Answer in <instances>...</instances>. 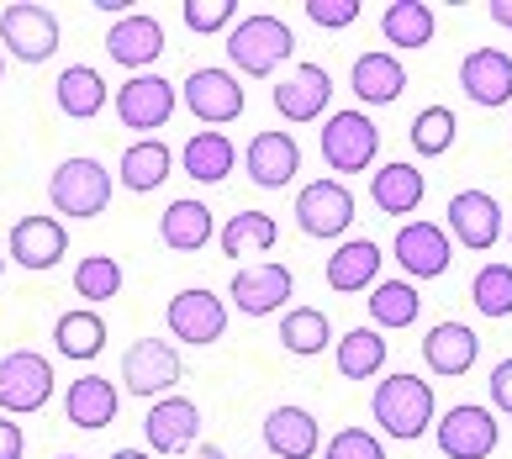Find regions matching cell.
<instances>
[{
  "instance_id": "8",
  "label": "cell",
  "mask_w": 512,
  "mask_h": 459,
  "mask_svg": "<svg viewBox=\"0 0 512 459\" xmlns=\"http://www.w3.org/2000/svg\"><path fill=\"white\" fill-rule=\"evenodd\" d=\"M354 212L359 206H354L344 180H312V185H301V196H296V222L307 238H344L354 227Z\"/></svg>"
},
{
  "instance_id": "30",
  "label": "cell",
  "mask_w": 512,
  "mask_h": 459,
  "mask_svg": "<svg viewBox=\"0 0 512 459\" xmlns=\"http://www.w3.org/2000/svg\"><path fill=\"white\" fill-rule=\"evenodd\" d=\"M53 95H59V106H64V117L74 122H90V117H101L106 111V80H101V69H90V64H74L59 74V85H53Z\"/></svg>"
},
{
  "instance_id": "25",
  "label": "cell",
  "mask_w": 512,
  "mask_h": 459,
  "mask_svg": "<svg viewBox=\"0 0 512 459\" xmlns=\"http://www.w3.org/2000/svg\"><path fill=\"white\" fill-rule=\"evenodd\" d=\"M423 196H428V180H423V169L417 164H381L370 175V201L381 206L386 217H412L417 206H423Z\"/></svg>"
},
{
  "instance_id": "2",
  "label": "cell",
  "mask_w": 512,
  "mask_h": 459,
  "mask_svg": "<svg viewBox=\"0 0 512 459\" xmlns=\"http://www.w3.org/2000/svg\"><path fill=\"white\" fill-rule=\"evenodd\" d=\"M370 412L391 438H423L433 428V386L423 375H386L370 396Z\"/></svg>"
},
{
  "instance_id": "17",
  "label": "cell",
  "mask_w": 512,
  "mask_h": 459,
  "mask_svg": "<svg viewBox=\"0 0 512 459\" xmlns=\"http://www.w3.org/2000/svg\"><path fill=\"white\" fill-rule=\"evenodd\" d=\"M11 264H22V270H53L64 254H69V227L59 217H22L11 227V243H6Z\"/></svg>"
},
{
  "instance_id": "19",
  "label": "cell",
  "mask_w": 512,
  "mask_h": 459,
  "mask_svg": "<svg viewBox=\"0 0 512 459\" xmlns=\"http://www.w3.org/2000/svg\"><path fill=\"white\" fill-rule=\"evenodd\" d=\"M328 95H333V74L322 64H296L286 80L275 85V111L286 122H317L328 111Z\"/></svg>"
},
{
  "instance_id": "38",
  "label": "cell",
  "mask_w": 512,
  "mask_h": 459,
  "mask_svg": "<svg viewBox=\"0 0 512 459\" xmlns=\"http://www.w3.org/2000/svg\"><path fill=\"white\" fill-rule=\"evenodd\" d=\"M74 291L80 301H117L122 296V264L111 254H90L74 264Z\"/></svg>"
},
{
  "instance_id": "37",
  "label": "cell",
  "mask_w": 512,
  "mask_h": 459,
  "mask_svg": "<svg viewBox=\"0 0 512 459\" xmlns=\"http://www.w3.org/2000/svg\"><path fill=\"white\" fill-rule=\"evenodd\" d=\"M328 338H333V328H328V317H322L317 306H291V312L280 317V343H286L291 354H301V359L322 354Z\"/></svg>"
},
{
  "instance_id": "20",
  "label": "cell",
  "mask_w": 512,
  "mask_h": 459,
  "mask_svg": "<svg viewBox=\"0 0 512 459\" xmlns=\"http://www.w3.org/2000/svg\"><path fill=\"white\" fill-rule=\"evenodd\" d=\"M460 90H465V101H476V106H507V95H512V53H502V48L465 53Z\"/></svg>"
},
{
  "instance_id": "9",
  "label": "cell",
  "mask_w": 512,
  "mask_h": 459,
  "mask_svg": "<svg viewBox=\"0 0 512 459\" xmlns=\"http://www.w3.org/2000/svg\"><path fill=\"white\" fill-rule=\"evenodd\" d=\"M164 322H169V338L191 343V349H206V343H217V338L227 333V306H222L217 291H201V285H191V291L169 296Z\"/></svg>"
},
{
  "instance_id": "42",
  "label": "cell",
  "mask_w": 512,
  "mask_h": 459,
  "mask_svg": "<svg viewBox=\"0 0 512 459\" xmlns=\"http://www.w3.org/2000/svg\"><path fill=\"white\" fill-rule=\"evenodd\" d=\"M322 459H386L381 438L365 433V428H344L328 438V449H322Z\"/></svg>"
},
{
  "instance_id": "11",
  "label": "cell",
  "mask_w": 512,
  "mask_h": 459,
  "mask_svg": "<svg viewBox=\"0 0 512 459\" xmlns=\"http://www.w3.org/2000/svg\"><path fill=\"white\" fill-rule=\"evenodd\" d=\"M391 259L407 270V280H439L454 259V243L439 222H402L391 238Z\"/></svg>"
},
{
  "instance_id": "34",
  "label": "cell",
  "mask_w": 512,
  "mask_h": 459,
  "mask_svg": "<svg viewBox=\"0 0 512 459\" xmlns=\"http://www.w3.org/2000/svg\"><path fill=\"white\" fill-rule=\"evenodd\" d=\"M386 333L375 328H349L344 338H338V375L344 380H375L386 365Z\"/></svg>"
},
{
  "instance_id": "23",
  "label": "cell",
  "mask_w": 512,
  "mask_h": 459,
  "mask_svg": "<svg viewBox=\"0 0 512 459\" xmlns=\"http://www.w3.org/2000/svg\"><path fill=\"white\" fill-rule=\"evenodd\" d=\"M328 285L338 296H354V291H375L381 285V243H370V238H349V243H338L333 248V259H328Z\"/></svg>"
},
{
  "instance_id": "47",
  "label": "cell",
  "mask_w": 512,
  "mask_h": 459,
  "mask_svg": "<svg viewBox=\"0 0 512 459\" xmlns=\"http://www.w3.org/2000/svg\"><path fill=\"white\" fill-rule=\"evenodd\" d=\"M180 459H227V454H222L217 444H191V449H185Z\"/></svg>"
},
{
  "instance_id": "7",
  "label": "cell",
  "mask_w": 512,
  "mask_h": 459,
  "mask_svg": "<svg viewBox=\"0 0 512 459\" xmlns=\"http://www.w3.org/2000/svg\"><path fill=\"white\" fill-rule=\"evenodd\" d=\"M180 101L212 132H222L227 122L243 117V85H238V74H227V69H191L180 85Z\"/></svg>"
},
{
  "instance_id": "10",
  "label": "cell",
  "mask_w": 512,
  "mask_h": 459,
  "mask_svg": "<svg viewBox=\"0 0 512 459\" xmlns=\"http://www.w3.org/2000/svg\"><path fill=\"white\" fill-rule=\"evenodd\" d=\"M111 101H117L122 127H132V132H159V127H169V117H175L180 90L169 85L164 74H132V80L111 95Z\"/></svg>"
},
{
  "instance_id": "18",
  "label": "cell",
  "mask_w": 512,
  "mask_h": 459,
  "mask_svg": "<svg viewBox=\"0 0 512 459\" xmlns=\"http://www.w3.org/2000/svg\"><path fill=\"white\" fill-rule=\"evenodd\" d=\"M291 291H296V280H291L286 264H243V270L233 275V306L249 312V317L280 312V306L291 301Z\"/></svg>"
},
{
  "instance_id": "27",
  "label": "cell",
  "mask_w": 512,
  "mask_h": 459,
  "mask_svg": "<svg viewBox=\"0 0 512 459\" xmlns=\"http://www.w3.org/2000/svg\"><path fill=\"white\" fill-rule=\"evenodd\" d=\"M423 359L433 375H465L481 359V338L465 322H439V328L423 333Z\"/></svg>"
},
{
  "instance_id": "3",
  "label": "cell",
  "mask_w": 512,
  "mask_h": 459,
  "mask_svg": "<svg viewBox=\"0 0 512 459\" xmlns=\"http://www.w3.org/2000/svg\"><path fill=\"white\" fill-rule=\"evenodd\" d=\"M111 185L117 180L106 175L101 159H64L59 169H53V180H48V201H53L59 217L85 222V217H101L111 206Z\"/></svg>"
},
{
  "instance_id": "51",
  "label": "cell",
  "mask_w": 512,
  "mask_h": 459,
  "mask_svg": "<svg viewBox=\"0 0 512 459\" xmlns=\"http://www.w3.org/2000/svg\"><path fill=\"white\" fill-rule=\"evenodd\" d=\"M0 270H6V259H0Z\"/></svg>"
},
{
  "instance_id": "48",
  "label": "cell",
  "mask_w": 512,
  "mask_h": 459,
  "mask_svg": "<svg viewBox=\"0 0 512 459\" xmlns=\"http://www.w3.org/2000/svg\"><path fill=\"white\" fill-rule=\"evenodd\" d=\"M111 459H154V454H143V449H117Z\"/></svg>"
},
{
  "instance_id": "15",
  "label": "cell",
  "mask_w": 512,
  "mask_h": 459,
  "mask_svg": "<svg viewBox=\"0 0 512 459\" xmlns=\"http://www.w3.org/2000/svg\"><path fill=\"white\" fill-rule=\"evenodd\" d=\"M143 433H148V449L154 454H185L196 444V433H201V407L191 396H159L154 407H148L143 417Z\"/></svg>"
},
{
  "instance_id": "45",
  "label": "cell",
  "mask_w": 512,
  "mask_h": 459,
  "mask_svg": "<svg viewBox=\"0 0 512 459\" xmlns=\"http://www.w3.org/2000/svg\"><path fill=\"white\" fill-rule=\"evenodd\" d=\"M22 454H27V433L11 417H0V459H22Z\"/></svg>"
},
{
  "instance_id": "12",
  "label": "cell",
  "mask_w": 512,
  "mask_h": 459,
  "mask_svg": "<svg viewBox=\"0 0 512 459\" xmlns=\"http://www.w3.org/2000/svg\"><path fill=\"white\" fill-rule=\"evenodd\" d=\"M439 449H444V459H491L497 454V438H502V428H497V412H486V407H449L444 417H439Z\"/></svg>"
},
{
  "instance_id": "29",
  "label": "cell",
  "mask_w": 512,
  "mask_h": 459,
  "mask_svg": "<svg viewBox=\"0 0 512 459\" xmlns=\"http://www.w3.org/2000/svg\"><path fill=\"white\" fill-rule=\"evenodd\" d=\"M233 164H238L233 138H222V132H212V127H201L196 138L185 143V153H180V169L196 185H222L227 175H233Z\"/></svg>"
},
{
  "instance_id": "46",
  "label": "cell",
  "mask_w": 512,
  "mask_h": 459,
  "mask_svg": "<svg viewBox=\"0 0 512 459\" xmlns=\"http://www.w3.org/2000/svg\"><path fill=\"white\" fill-rule=\"evenodd\" d=\"M486 11H491V22H497V27H507V32H512V0H491Z\"/></svg>"
},
{
  "instance_id": "44",
  "label": "cell",
  "mask_w": 512,
  "mask_h": 459,
  "mask_svg": "<svg viewBox=\"0 0 512 459\" xmlns=\"http://www.w3.org/2000/svg\"><path fill=\"white\" fill-rule=\"evenodd\" d=\"M486 391H491V407H497V412H507V417H512V359H502V365L491 370V380H486Z\"/></svg>"
},
{
  "instance_id": "35",
  "label": "cell",
  "mask_w": 512,
  "mask_h": 459,
  "mask_svg": "<svg viewBox=\"0 0 512 459\" xmlns=\"http://www.w3.org/2000/svg\"><path fill=\"white\" fill-rule=\"evenodd\" d=\"M280 238V227L270 212H238L233 222H222V254L227 259H249V254H270Z\"/></svg>"
},
{
  "instance_id": "14",
  "label": "cell",
  "mask_w": 512,
  "mask_h": 459,
  "mask_svg": "<svg viewBox=\"0 0 512 459\" xmlns=\"http://www.w3.org/2000/svg\"><path fill=\"white\" fill-rule=\"evenodd\" d=\"M449 238L470 248V254H481L502 238V206L497 196H486V190H460V196H449Z\"/></svg>"
},
{
  "instance_id": "43",
  "label": "cell",
  "mask_w": 512,
  "mask_h": 459,
  "mask_svg": "<svg viewBox=\"0 0 512 459\" xmlns=\"http://www.w3.org/2000/svg\"><path fill=\"white\" fill-rule=\"evenodd\" d=\"M301 11H307L317 27H349L365 6H359V0H307Z\"/></svg>"
},
{
  "instance_id": "41",
  "label": "cell",
  "mask_w": 512,
  "mask_h": 459,
  "mask_svg": "<svg viewBox=\"0 0 512 459\" xmlns=\"http://www.w3.org/2000/svg\"><path fill=\"white\" fill-rule=\"evenodd\" d=\"M185 27H191V32H227V27H233L238 22V0H185Z\"/></svg>"
},
{
  "instance_id": "5",
  "label": "cell",
  "mask_w": 512,
  "mask_h": 459,
  "mask_svg": "<svg viewBox=\"0 0 512 459\" xmlns=\"http://www.w3.org/2000/svg\"><path fill=\"white\" fill-rule=\"evenodd\" d=\"M48 396H53V365L37 349H11L0 359V412L11 417L43 412Z\"/></svg>"
},
{
  "instance_id": "24",
  "label": "cell",
  "mask_w": 512,
  "mask_h": 459,
  "mask_svg": "<svg viewBox=\"0 0 512 459\" xmlns=\"http://www.w3.org/2000/svg\"><path fill=\"white\" fill-rule=\"evenodd\" d=\"M349 90L365 106H391V101H402V90H407V69L396 53H359L354 69H349Z\"/></svg>"
},
{
  "instance_id": "40",
  "label": "cell",
  "mask_w": 512,
  "mask_h": 459,
  "mask_svg": "<svg viewBox=\"0 0 512 459\" xmlns=\"http://www.w3.org/2000/svg\"><path fill=\"white\" fill-rule=\"evenodd\" d=\"M454 111L449 106H428V111H417L412 117V148L423 153V159H439V153L454 148Z\"/></svg>"
},
{
  "instance_id": "6",
  "label": "cell",
  "mask_w": 512,
  "mask_h": 459,
  "mask_svg": "<svg viewBox=\"0 0 512 459\" xmlns=\"http://www.w3.org/2000/svg\"><path fill=\"white\" fill-rule=\"evenodd\" d=\"M0 43H6V53H16L22 64H48L53 53H59V16L48 6H32V0L6 6L0 11Z\"/></svg>"
},
{
  "instance_id": "50",
  "label": "cell",
  "mask_w": 512,
  "mask_h": 459,
  "mask_svg": "<svg viewBox=\"0 0 512 459\" xmlns=\"http://www.w3.org/2000/svg\"><path fill=\"white\" fill-rule=\"evenodd\" d=\"M59 459H80V454H59Z\"/></svg>"
},
{
  "instance_id": "33",
  "label": "cell",
  "mask_w": 512,
  "mask_h": 459,
  "mask_svg": "<svg viewBox=\"0 0 512 459\" xmlns=\"http://www.w3.org/2000/svg\"><path fill=\"white\" fill-rule=\"evenodd\" d=\"M370 322H375V333H386V328H412L417 312H423V296H417V285L412 280H381L370 291Z\"/></svg>"
},
{
  "instance_id": "1",
  "label": "cell",
  "mask_w": 512,
  "mask_h": 459,
  "mask_svg": "<svg viewBox=\"0 0 512 459\" xmlns=\"http://www.w3.org/2000/svg\"><path fill=\"white\" fill-rule=\"evenodd\" d=\"M291 53H296V32L280 22L275 11H254V16H243V22L227 32V59H233L238 74H249V80L275 74Z\"/></svg>"
},
{
  "instance_id": "13",
  "label": "cell",
  "mask_w": 512,
  "mask_h": 459,
  "mask_svg": "<svg viewBox=\"0 0 512 459\" xmlns=\"http://www.w3.org/2000/svg\"><path fill=\"white\" fill-rule=\"evenodd\" d=\"M180 380V349H169L164 338H138L122 354V386L127 396H164Z\"/></svg>"
},
{
  "instance_id": "28",
  "label": "cell",
  "mask_w": 512,
  "mask_h": 459,
  "mask_svg": "<svg viewBox=\"0 0 512 459\" xmlns=\"http://www.w3.org/2000/svg\"><path fill=\"white\" fill-rule=\"evenodd\" d=\"M159 238L164 248H175V254H201L206 243H212V206L206 201H169L164 217H159Z\"/></svg>"
},
{
  "instance_id": "49",
  "label": "cell",
  "mask_w": 512,
  "mask_h": 459,
  "mask_svg": "<svg viewBox=\"0 0 512 459\" xmlns=\"http://www.w3.org/2000/svg\"><path fill=\"white\" fill-rule=\"evenodd\" d=\"M0 80H6V59H0Z\"/></svg>"
},
{
  "instance_id": "16",
  "label": "cell",
  "mask_w": 512,
  "mask_h": 459,
  "mask_svg": "<svg viewBox=\"0 0 512 459\" xmlns=\"http://www.w3.org/2000/svg\"><path fill=\"white\" fill-rule=\"evenodd\" d=\"M159 53H164V22H159V16L127 11L122 22H111V32H106V59L111 64L148 74V64H154Z\"/></svg>"
},
{
  "instance_id": "22",
  "label": "cell",
  "mask_w": 512,
  "mask_h": 459,
  "mask_svg": "<svg viewBox=\"0 0 512 459\" xmlns=\"http://www.w3.org/2000/svg\"><path fill=\"white\" fill-rule=\"evenodd\" d=\"M243 169H249V180L264 185V190H280L296 180L301 169V148L291 132H259V138L249 143V153H243Z\"/></svg>"
},
{
  "instance_id": "21",
  "label": "cell",
  "mask_w": 512,
  "mask_h": 459,
  "mask_svg": "<svg viewBox=\"0 0 512 459\" xmlns=\"http://www.w3.org/2000/svg\"><path fill=\"white\" fill-rule=\"evenodd\" d=\"M117 412H122V391L111 386L106 375H80L64 391V417L74 428H85V433L111 428V423H117Z\"/></svg>"
},
{
  "instance_id": "4",
  "label": "cell",
  "mask_w": 512,
  "mask_h": 459,
  "mask_svg": "<svg viewBox=\"0 0 512 459\" xmlns=\"http://www.w3.org/2000/svg\"><path fill=\"white\" fill-rule=\"evenodd\" d=\"M375 148H381V127L365 111H333L322 122V159L333 175H365L375 164Z\"/></svg>"
},
{
  "instance_id": "32",
  "label": "cell",
  "mask_w": 512,
  "mask_h": 459,
  "mask_svg": "<svg viewBox=\"0 0 512 459\" xmlns=\"http://www.w3.org/2000/svg\"><path fill=\"white\" fill-rule=\"evenodd\" d=\"M169 143H159V138H138V143H127V153H122V164H117V175H122V185L127 190H138V196H148V190H159L164 180H169Z\"/></svg>"
},
{
  "instance_id": "36",
  "label": "cell",
  "mask_w": 512,
  "mask_h": 459,
  "mask_svg": "<svg viewBox=\"0 0 512 459\" xmlns=\"http://www.w3.org/2000/svg\"><path fill=\"white\" fill-rule=\"evenodd\" d=\"M381 37L391 48H423L433 37V6H423V0H396V6L381 11Z\"/></svg>"
},
{
  "instance_id": "26",
  "label": "cell",
  "mask_w": 512,
  "mask_h": 459,
  "mask_svg": "<svg viewBox=\"0 0 512 459\" xmlns=\"http://www.w3.org/2000/svg\"><path fill=\"white\" fill-rule=\"evenodd\" d=\"M264 444H270L275 459H312L322 449L317 417L307 407H275L264 417Z\"/></svg>"
},
{
  "instance_id": "39",
  "label": "cell",
  "mask_w": 512,
  "mask_h": 459,
  "mask_svg": "<svg viewBox=\"0 0 512 459\" xmlns=\"http://www.w3.org/2000/svg\"><path fill=\"white\" fill-rule=\"evenodd\" d=\"M470 301H476L481 317H512V264H481Z\"/></svg>"
},
{
  "instance_id": "31",
  "label": "cell",
  "mask_w": 512,
  "mask_h": 459,
  "mask_svg": "<svg viewBox=\"0 0 512 459\" xmlns=\"http://www.w3.org/2000/svg\"><path fill=\"white\" fill-rule=\"evenodd\" d=\"M53 349L64 359H96L106 349V317L90 312V306H74L53 322Z\"/></svg>"
},
{
  "instance_id": "52",
  "label": "cell",
  "mask_w": 512,
  "mask_h": 459,
  "mask_svg": "<svg viewBox=\"0 0 512 459\" xmlns=\"http://www.w3.org/2000/svg\"><path fill=\"white\" fill-rule=\"evenodd\" d=\"M507 238H512V227H507Z\"/></svg>"
}]
</instances>
